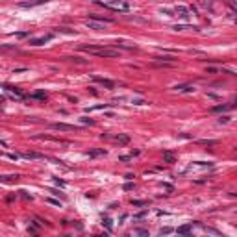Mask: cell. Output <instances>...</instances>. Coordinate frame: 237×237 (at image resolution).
Instances as JSON below:
<instances>
[{
    "label": "cell",
    "instance_id": "cell-1",
    "mask_svg": "<svg viewBox=\"0 0 237 237\" xmlns=\"http://www.w3.org/2000/svg\"><path fill=\"white\" fill-rule=\"evenodd\" d=\"M98 4L104 6V7H109V9H113V11H121V13L130 11V4L122 2V0H108V2H98Z\"/></svg>",
    "mask_w": 237,
    "mask_h": 237
},
{
    "label": "cell",
    "instance_id": "cell-2",
    "mask_svg": "<svg viewBox=\"0 0 237 237\" xmlns=\"http://www.w3.org/2000/svg\"><path fill=\"white\" fill-rule=\"evenodd\" d=\"M93 56H98V58H118V50H113V48H98L94 52H91Z\"/></svg>",
    "mask_w": 237,
    "mask_h": 237
},
{
    "label": "cell",
    "instance_id": "cell-3",
    "mask_svg": "<svg viewBox=\"0 0 237 237\" xmlns=\"http://www.w3.org/2000/svg\"><path fill=\"white\" fill-rule=\"evenodd\" d=\"M85 26H87L89 30H104L106 28V22L94 21V19H87V21H85Z\"/></svg>",
    "mask_w": 237,
    "mask_h": 237
},
{
    "label": "cell",
    "instance_id": "cell-4",
    "mask_svg": "<svg viewBox=\"0 0 237 237\" xmlns=\"http://www.w3.org/2000/svg\"><path fill=\"white\" fill-rule=\"evenodd\" d=\"M52 37H54V35H52V33H48V35H43V37H37V39H30V45H33V46H41V45H45V43H48Z\"/></svg>",
    "mask_w": 237,
    "mask_h": 237
},
{
    "label": "cell",
    "instance_id": "cell-5",
    "mask_svg": "<svg viewBox=\"0 0 237 237\" xmlns=\"http://www.w3.org/2000/svg\"><path fill=\"white\" fill-rule=\"evenodd\" d=\"M54 130H61V132H72V130H78V126H70V124H63V122H56L52 124Z\"/></svg>",
    "mask_w": 237,
    "mask_h": 237
},
{
    "label": "cell",
    "instance_id": "cell-6",
    "mask_svg": "<svg viewBox=\"0 0 237 237\" xmlns=\"http://www.w3.org/2000/svg\"><path fill=\"white\" fill-rule=\"evenodd\" d=\"M94 82H98L100 85H104V87H108V89H113V87H115V82L106 80V78H98V76H94Z\"/></svg>",
    "mask_w": 237,
    "mask_h": 237
},
{
    "label": "cell",
    "instance_id": "cell-7",
    "mask_svg": "<svg viewBox=\"0 0 237 237\" xmlns=\"http://www.w3.org/2000/svg\"><path fill=\"white\" fill-rule=\"evenodd\" d=\"M174 11H176V15H178V17H180V19H183V21H187V19H189V11H187V7L178 6Z\"/></svg>",
    "mask_w": 237,
    "mask_h": 237
},
{
    "label": "cell",
    "instance_id": "cell-8",
    "mask_svg": "<svg viewBox=\"0 0 237 237\" xmlns=\"http://www.w3.org/2000/svg\"><path fill=\"white\" fill-rule=\"evenodd\" d=\"M48 2V0H33V2H21L19 6L21 7H33V6H39V4H45Z\"/></svg>",
    "mask_w": 237,
    "mask_h": 237
},
{
    "label": "cell",
    "instance_id": "cell-9",
    "mask_svg": "<svg viewBox=\"0 0 237 237\" xmlns=\"http://www.w3.org/2000/svg\"><path fill=\"white\" fill-rule=\"evenodd\" d=\"M232 108H234V102H232V104H226V106H215V108H213L211 111L220 113V111H228V109H232Z\"/></svg>",
    "mask_w": 237,
    "mask_h": 237
},
{
    "label": "cell",
    "instance_id": "cell-10",
    "mask_svg": "<svg viewBox=\"0 0 237 237\" xmlns=\"http://www.w3.org/2000/svg\"><path fill=\"white\" fill-rule=\"evenodd\" d=\"M22 157H26V159H43L41 154H35V152H24Z\"/></svg>",
    "mask_w": 237,
    "mask_h": 237
},
{
    "label": "cell",
    "instance_id": "cell-11",
    "mask_svg": "<svg viewBox=\"0 0 237 237\" xmlns=\"http://www.w3.org/2000/svg\"><path fill=\"white\" fill-rule=\"evenodd\" d=\"M0 52H17L15 45H0Z\"/></svg>",
    "mask_w": 237,
    "mask_h": 237
},
{
    "label": "cell",
    "instance_id": "cell-12",
    "mask_svg": "<svg viewBox=\"0 0 237 237\" xmlns=\"http://www.w3.org/2000/svg\"><path fill=\"white\" fill-rule=\"evenodd\" d=\"M163 161H165V163H174V161H176V157L172 156L171 152H163Z\"/></svg>",
    "mask_w": 237,
    "mask_h": 237
},
{
    "label": "cell",
    "instance_id": "cell-13",
    "mask_svg": "<svg viewBox=\"0 0 237 237\" xmlns=\"http://www.w3.org/2000/svg\"><path fill=\"white\" fill-rule=\"evenodd\" d=\"M174 89L180 91V93H191V91H193V85H176Z\"/></svg>",
    "mask_w": 237,
    "mask_h": 237
},
{
    "label": "cell",
    "instance_id": "cell-14",
    "mask_svg": "<svg viewBox=\"0 0 237 237\" xmlns=\"http://www.w3.org/2000/svg\"><path fill=\"white\" fill-rule=\"evenodd\" d=\"M156 59H159V61H165V63H172V61H174V56H157Z\"/></svg>",
    "mask_w": 237,
    "mask_h": 237
},
{
    "label": "cell",
    "instance_id": "cell-15",
    "mask_svg": "<svg viewBox=\"0 0 237 237\" xmlns=\"http://www.w3.org/2000/svg\"><path fill=\"white\" fill-rule=\"evenodd\" d=\"M102 154H106V150H104V148H98V150H91L89 156H91V157H96V156H102Z\"/></svg>",
    "mask_w": 237,
    "mask_h": 237
},
{
    "label": "cell",
    "instance_id": "cell-16",
    "mask_svg": "<svg viewBox=\"0 0 237 237\" xmlns=\"http://www.w3.org/2000/svg\"><path fill=\"white\" fill-rule=\"evenodd\" d=\"M191 232V226H180L178 228V234H189Z\"/></svg>",
    "mask_w": 237,
    "mask_h": 237
},
{
    "label": "cell",
    "instance_id": "cell-17",
    "mask_svg": "<svg viewBox=\"0 0 237 237\" xmlns=\"http://www.w3.org/2000/svg\"><path fill=\"white\" fill-rule=\"evenodd\" d=\"M80 121H82V124H89V126H91V124H94L93 118H87V117H82Z\"/></svg>",
    "mask_w": 237,
    "mask_h": 237
},
{
    "label": "cell",
    "instance_id": "cell-18",
    "mask_svg": "<svg viewBox=\"0 0 237 237\" xmlns=\"http://www.w3.org/2000/svg\"><path fill=\"white\" fill-rule=\"evenodd\" d=\"M118 143H121V145H126V143H128V141H130V137L128 135H121V137H118Z\"/></svg>",
    "mask_w": 237,
    "mask_h": 237
},
{
    "label": "cell",
    "instance_id": "cell-19",
    "mask_svg": "<svg viewBox=\"0 0 237 237\" xmlns=\"http://www.w3.org/2000/svg\"><path fill=\"white\" fill-rule=\"evenodd\" d=\"M133 206H147V202H145V200H133Z\"/></svg>",
    "mask_w": 237,
    "mask_h": 237
},
{
    "label": "cell",
    "instance_id": "cell-20",
    "mask_svg": "<svg viewBox=\"0 0 237 237\" xmlns=\"http://www.w3.org/2000/svg\"><path fill=\"white\" fill-rule=\"evenodd\" d=\"M171 232H172V228H161V230H159V234L163 235V234H171Z\"/></svg>",
    "mask_w": 237,
    "mask_h": 237
},
{
    "label": "cell",
    "instance_id": "cell-21",
    "mask_svg": "<svg viewBox=\"0 0 237 237\" xmlns=\"http://www.w3.org/2000/svg\"><path fill=\"white\" fill-rule=\"evenodd\" d=\"M132 189H133V183H130V181L124 183V191H132Z\"/></svg>",
    "mask_w": 237,
    "mask_h": 237
},
{
    "label": "cell",
    "instance_id": "cell-22",
    "mask_svg": "<svg viewBox=\"0 0 237 237\" xmlns=\"http://www.w3.org/2000/svg\"><path fill=\"white\" fill-rule=\"evenodd\" d=\"M174 30H196V28H189V26H174Z\"/></svg>",
    "mask_w": 237,
    "mask_h": 237
},
{
    "label": "cell",
    "instance_id": "cell-23",
    "mask_svg": "<svg viewBox=\"0 0 237 237\" xmlns=\"http://www.w3.org/2000/svg\"><path fill=\"white\" fill-rule=\"evenodd\" d=\"M200 145H208V147H213L215 141H200Z\"/></svg>",
    "mask_w": 237,
    "mask_h": 237
},
{
    "label": "cell",
    "instance_id": "cell-24",
    "mask_svg": "<svg viewBox=\"0 0 237 237\" xmlns=\"http://www.w3.org/2000/svg\"><path fill=\"white\" fill-rule=\"evenodd\" d=\"M104 224L109 228V230H111V226H113V224H111V220H109V219H104Z\"/></svg>",
    "mask_w": 237,
    "mask_h": 237
},
{
    "label": "cell",
    "instance_id": "cell-25",
    "mask_svg": "<svg viewBox=\"0 0 237 237\" xmlns=\"http://www.w3.org/2000/svg\"><path fill=\"white\" fill-rule=\"evenodd\" d=\"M48 202H50V204H54V206H59V208H61V204H59L58 200H54V198H48Z\"/></svg>",
    "mask_w": 237,
    "mask_h": 237
},
{
    "label": "cell",
    "instance_id": "cell-26",
    "mask_svg": "<svg viewBox=\"0 0 237 237\" xmlns=\"http://www.w3.org/2000/svg\"><path fill=\"white\" fill-rule=\"evenodd\" d=\"M135 234H139V235H148V232H147V230H135Z\"/></svg>",
    "mask_w": 237,
    "mask_h": 237
},
{
    "label": "cell",
    "instance_id": "cell-27",
    "mask_svg": "<svg viewBox=\"0 0 237 237\" xmlns=\"http://www.w3.org/2000/svg\"><path fill=\"white\" fill-rule=\"evenodd\" d=\"M145 215H147V211H141V213H137V215H135V219H143Z\"/></svg>",
    "mask_w": 237,
    "mask_h": 237
}]
</instances>
